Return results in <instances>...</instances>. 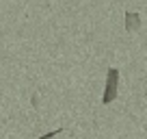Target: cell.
Wrapping results in <instances>:
<instances>
[{
	"mask_svg": "<svg viewBox=\"0 0 147 139\" xmlns=\"http://www.w3.org/2000/svg\"><path fill=\"white\" fill-rule=\"evenodd\" d=\"M141 28V15L134 13V11H125V31L134 33Z\"/></svg>",
	"mask_w": 147,
	"mask_h": 139,
	"instance_id": "obj_2",
	"label": "cell"
},
{
	"mask_svg": "<svg viewBox=\"0 0 147 139\" xmlns=\"http://www.w3.org/2000/svg\"><path fill=\"white\" fill-rule=\"evenodd\" d=\"M117 96H119V70L108 67L106 87H104V93H102V104H110L113 100H117Z\"/></svg>",
	"mask_w": 147,
	"mask_h": 139,
	"instance_id": "obj_1",
	"label": "cell"
},
{
	"mask_svg": "<svg viewBox=\"0 0 147 139\" xmlns=\"http://www.w3.org/2000/svg\"><path fill=\"white\" fill-rule=\"evenodd\" d=\"M59 133H63V128H59V130H52V133H46V135H41L39 139H52L54 135H59Z\"/></svg>",
	"mask_w": 147,
	"mask_h": 139,
	"instance_id": "obj_3",
	"label": "cell"
},
{
	"mask_svg": "<svg viewBox=\"0 0 147 139\" xmlns=\"http://www.w3.org/2000/svg\"><path fill=\"white\" fill-rule=\"evenodd\" d=\"M30 102H32V107H35V109H37V107H39V100H37V93H35V96H32V98H30Z\"/></svg>",
	"mask_w": 147,
	"mask_h": 139,
	"instance_id": "obj_4",
	"label": "cell"
}]
</instances>
